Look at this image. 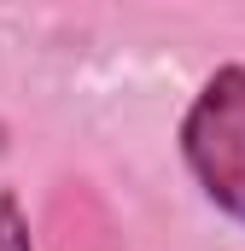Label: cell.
I'll list each match as a JSON object with an SVG mask.
<instances>
[{
  "instance_id": "6da1fadb",
  "label": "cell",
  "mask_w": 245,
  "mask_h": 251,
  "mask_svg": "<svg viewBox=\"0 0 245 251\" xmlns=\"http://www.w3.org/2000/svg\"><path fill=\"white\" fill-rule=\"evenodd\" d=\"M181 158L216 210L245 222V64H222L181 117Z\"/></svg>"
},
{
  "instance_id": "7a4b0ae2",
  "label": "cell",
  "mask_w": 245,
  "mask_h": 251,
  "mask_svg": "<svg viewBox=\"0 0 245 251\" xmlns=\"http://www.w3.org/2000/svg\"><path fill=\"white\" fill-rule=\"evenodd\" d=\"M0 251H35L29 246V216H24L18 193H0Z\"/></svg>"
}]
</instances>
